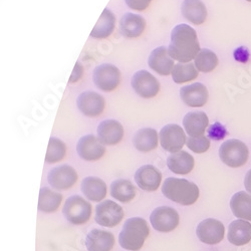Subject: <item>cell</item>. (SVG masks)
Returning a JSON list of instances; mask_svg holds the SVG:
<instances>
[{
	"mask_svg": "<svg viewBox=\"0 0 251 251\" xmlns=\"http://www.w3.org/2000/svg\"><path fill=\"white\" fill-rule=\"evenodd\" d=\"M172 78L177 85H182L196 79L199 75V71L196 69L194 62H187V64H181L178 62L175 65L172 71Z\"/></svg>",
	"mask_w": 251,
	"mask_h": 251,
	"instance_id": "cell-31",
	"label": "cell"
},
{
	"mask_svg": "<svg viewBox=\"0 0 251 251\" xmlns=\"http://www.w3.org/2000/svg\"><path fill=\"white\" fill-rule=\"evenodd\" d=\"M98 137L103 145L115 146L119 144L125 135L123 125L117 120H104L98 126Z\"/></svg>",
	"mask_w": 251,
	"mask_h": 251,
	"instance_id": "cell-17",
	"label": "cell"
},
{
	"mask_svg": "<svg viewBox=\"0 0 251 251\" xmlns=\"http://www.w3.org/2000/svg\"><path fill=\"white\" fill-rule=\"evenodd\" d=\"M230 208L235 217L251 221V195L244 191L235 193L230 200Z\"/></svg>",
	"mask_w": 251,
	"mask_h": 251,
	"instance_id": "cell-28",
	"label": "cell"
},
{
	"mask_svg": "<svg viewBox=\"0 0 251 251\" xmlns=\"http://www.w3.org/2000/svg\"><path fill=\"white\" fill-rule=\"evenodd\" d=\"M162 148L171 154L182 151L187 142L185 130L177 124L166 125L159 133Z\"/></svg>",
	"mask_w": 251,
	"mask_h": 251,
	"instance_id": "cell-6",
	"label": "cell"
},
{
	"mask_svg": "<svg viewBox=\"0 0 251 251\" xmlns=\"http://www.w3.org/2000/svg\"><path fill=\"white\" fill-rule=\"evenodd\" d=\"M225 129L219 123H216L213 126H211L210 129L208 131V136L214 140H221L225 136Z\"/></svg>",
	"mask_w": 251,
	"mask_h": 251,
	"instance_id": "cell-36",
	"label": "cell"
},
{
	"mask_svg": "<svg viewBox=\"0 0 251 251\" xmlns=\"http://www.w3.org/2000/svg\"><path fill=\"white\" fill-rule=\"evenodd\" d=\"M66 219L74 225L87 223L92 216V204L78 195L70 197L62 209Z\"/></svg>",
	"mask_w": 251,
	"mask_h": 251,
	"instance_id": "cell-5",
	"label": "cell"
},
{
	"mask_svg": "<svg viewBox=\"0 0 251 251\" xmlns=\"http://www.w3.org/2000/svg\"><path fill=\"white\" fill-rule=\"evenodd\" d=\"M116 16L109 9L104 8L100 16L98 23L91 32V36L97 39H102L109 37L115 30Z\"/></svg>",
	"mask_w": 251,
	"mask_h": 251,
	"instance_id": "cell-27",
	"label": "cell"
},
{
	"mask_svg": "<svg viewBox=\"0 0 251 251\" xmlns=\"http://www.w3.org/2000/svg\"><path fill=\"white\" fill-rule=\"evenodd\" d=\"M159 141V134L155 129L143 128L135 134L133 144L138 151L149 153L158 147Z\"/></svg>",
	"mask_w": 251,
	"mask_h": 251,
	"instance_id": "cell-26",
	"label": "cell"
},
{
	"mask_svg": "<svg viewBox=\"0 0 251 251\" xmlns=\"http://www.w3.org/2000/svg\"><path fill=\"white\" fill-rule=\"evenodd\" d=\"M246 1H248V2H251V0H246Z\"/></svg>",
	"mask_w": 251,
	"mask_h": 251,
	"instance_id": "cell-39",
	"label": "cell"
},
{
	"mask_svg": "<svg viewBox=\"0 0 251 251\" xmlns=\"http://www.w3.org/2000/svg\"><path fill=\"white\" fill-rule=\"evenodd\" d=\"M147 23L143 16L135 13H126L120 22V28L124 36L128 38H136L142 35Z\"/></svg>",
	"mask_w": 251,
	"mask_h": 251,
	"instance_id": "cell-22",
	"label": "cell"
},
{
	"mask_svg": "<svg viewBox=\"0 0 251 251\" xmlns=\"http://www.w3.org/2000/svg\"><path fill=\"white\" fill-rule=\"evenodd\" d=\"M125 1L126 4L133 10L145 11L150 6L152 0H125Z\"/></svg>",
	"mask_w": 251,
	"mask_h": 251,
	"instance_id": "cell-35",
	"label": "cell"
},
{
	"mask_svg": "<svg viewBox=\"0 0 251 251\" xmlns=\"http://www.w3.org/2000/svg\"><path fill=\"white\" fill-rule=\"evenodd\" d=\"M218 64L219 59L216 53L208 49L201 50L194 59L196 69L204 74L213 72L218 67Z\"/></svg>",
	"mask_w": 251,
	"mask_h": 251,
	"instance_id": "cell-32",
	"label": "cell"
},
{
	"mask_svg": "<svg viewBox=\"0 0 251 251\" xmlns=\"http://www.w3.org/2000/svg\"><path fill=\"white\" fill-rule=\"evenodd\" d=\"M111 196L122 203H129L136 196V188L131 181L119 179L111 184Z\"/></svg>",
	"mask_w": 251,
	"mask_h": 251,
	"instance_id": "cell-29",
	"label": "cell"
},
{
	"mask_svg": "<svg viewBox=\"0 0 251 251\" xmlns=\"http://www.w3.org/2000/svg\"><path fill=\"white\" fill-rule=\"evenodd\" d=\"M79 112L86 117L97 118L106 108V100L100 94L92 91L81 93L76 100Z\"/></svg>",
	"mask_w": 251,
	"mask_h": 251,
	"instance_id": "cell-14",
	"label": "cell"
},
{
	"mask_svg": "<svg viewBox=\"0 0 251 251\" xmlns=\"http://www.w3.org/2000/svg\"><path fill=\"white\" fill-rule=\"evenodd\" d=\"M94 82L102 92H114L121 82V72L112 64H101L94 71Z\"/></svg>",
	"mask_w": 251,
	"mask_h": 251,
	"instance_id": "cell-7",
	"label": "cell"
},
{
	"mask_svg": "<svg viewBox=\"0 0 251 251\" xmlns=\"http://www.w3.org/2000/svg\"><path fill=\"white\" fill-rule=\"evenodd\" d=\"M78 156L85 161L94 162L101 159L106 153V147L95 135H86L81 137L76 145Z\"/></svg>",
	"mask_w": 251,
	"mask_h": 251,
	"instance_id": "cell-13",
	"label": "cell"
},
{
	"mask_svg": "<svg viewBox=\"0 0 251 251\" xmlns=\"http://www.w3.org/2000/svg\"><path fill=\"white\" fill-rule=\"evenodd\" d=\"M67 146L60 139L51 137L49 142L46 162L48 164H54L60 162L66 157Z\"/></svg>",
	"mask_w": 251,
	"mask_h": 251,
	"instance_id": "cell-33",
	"label": "cell"
},
{
	"mask_svg": "<svg viewBox=\"0 0 251 251\" xmlns=\"http://www.w3.org/2000/svg\"><path fill=\"white\" fill-rule=\"evenodd\" d=\"M135 181L142 190L154 192L160 187L162 181L161 172L153 165H144L135 174Z\"/></svg>",
	"mask_w": 251,
	"mask_h": 251,
	"instance_id": "cell-18",
	"label": "cell"
},
{
	"mask_svg": "<svg viewBox=\"0 0 251 251\" xmlns=\"http://www.w3.org/2000/svg\"><path fill=\"white\" fill-rule=\"evenodd\" d=\"M114 245V234L101 229H93L86 239V246L89 251H111Z\"/></svg>",
	"mask_w": 251,
	"mask_h": 251,
	"instance_id": "cell-19",
	"label": "cell"
},
{
	"mask_svg": "<svg viewBox=\"0 0 251 251\" xmlns=\"http://www.w3.org/2000/svg\"><path fill=\"white\" fill-rule=\"evenodd\" d=\"M187 147L196 154H203L210 148V140L206 136L189 137L186 142Z\"/></svg>",
	"mask_w": 251,
	"mask_h": 251,
	"instance_id": "cell-34",
	"label": "cell"
},
{
	"mask_svg": "<svg viewBox=\"0 0 251 251\" xmlns=\"http://www.w3.org/2000/svg\"><path fill=\"white\" fill-rule=\"evenodd\" d=\"M82 75H83V67L79 64V62H75L74 71H73V73L71 75V77L69 79V82L70 83L77 82L81 78Z\"/></svg>",
	"mask_w": 251,
	"mask_h": 251,
	"instance_id": "cell-37",
	"label": "cell"
},
{
	"mask_svg": "<svg viewBox=\"0 0 251 251\" xmlns=\"http://www.w3.org/2000/svg\"><path fill=\"white\" fill-rule=\"evenodd\" d=\"M228 240L235 246H243L251 240V224L243 219L232 221L228 227Z\"/></svg>",
	"mask_w": 251,
	"mask_h": 251,
	"instance_id": "cell-24",
	"label": "cell"
},
{
	"mask_svg": "<svg viewBox=\"0 0 251 251\" xmlns=\"http://www.w3.org/2000/svg\"><path fill=\"white\" fill-rule=\"evenodd\" d=\"M209 126V119L204 112H190L183 119V128L189 137L203 136Z\"/></svg>",
	"mask_w": 251,
	"mask_h": 251,
	"instance_id": "cell-20",
	"label": "cell"
},
{
	"mask_svg": "<svg viewBox=\"0 0 251 251\" xmlns=\"http://www.w3.org/2000/svg\"><path fill=\"white\" fill-rule=\"evenodd\" d=\"M184 18L194 25H203L207 19V8L202 0H184L181 5Z\"/></svg>",
	"mask_w": 251,
	"mask_h": 251,
	"instance_id": "cell-21",
	"label": "cell"
},
{
	"mask_svg": "<svg viewBox=\"0 0 251 251\" xmlns=\"http://www.w3.org/2000/svg\"><path fill=\"white\" fill-rule=\"evenodd\" d=\"M219 157L226 166L231 168H239L247 163L249 150L242 141L230 139L221 145L219 148Z\"/></svg>",
	"mask_w": 251,
	"mask_h": 251,
	"instance_id": "cell-4",
	"label": "cell"
},
{
	"mask_svg": "<svg viewBox=\"0 0 251 251\" xmlns=\"http://www.w3.org/2000/svg\"><path fill=\"white\" fill-rule=\"evenodd\" d=\"M62 195L52 191L50 188H43L39 192L38 210L44 213H53L59 208Z\"/></svg>",
	"mask_w": 251,
	"mask_h": 251,
	"instance_id": "cell-30",
	"label": "cell"
},
{
	"mask_svg": "<svg viewBox=\"0 0 251 251\" xmlns=\"http://www.w3.org/2000/svg\"><path fill=\"white\" fill-rule=\"evenodd\" d=\"M78 179L75 168L70 165H61L50 170L48 175L49 184L56 190H69L73 188Z\"/></svg>",
	"mask_w": 251,
	"mask_h": 251,
	"instance_id": "cell-12",
	"label": "cell"
},
{
	"mask_svg": "<svg viewBox=\"0 0 251 251\" xmlns=\"http://www.w3.org/2000/svg\"><path fill=\"white\" fill-rule=\"evenodd\" d=\"M195 165L194 158L185 151H180L171 154L167 158V166L175 174L187 175L189 174Z\"/></svg>",
	"mask_w": 251,
	"mask_h": 251,
	"instance_id": "cell-25",
	"label": "cell"
},
{
	"mask_svg": "<svg viewBox=\"0 0 251 251\" xmlns=\"http://www.w3.org/2000/svg\"><path fill=\"white\" fill-rule=\"evenodd\" d=\"M148 65L151 70L160 75H169L175 67V60L169 54L166 47H159L152 50L148 58Z\"/></svg>",
	"mask_w": 251,
	"mask_h": 251,
	"instance_id": "cell-15",
	"label": "cell"
},
{
	"mask_svg": "<svg viewBox=\"0 0 251 251\" xmlns=\"http://www.w3.org/2000/svg\"><path fill=\"white\" fill-rule=\"evenodd\" d=\"M162 193L166 198L183 206H190L196 203L200 194L199 188L195 183L174 177L165 180Z\"/></svg>",
	"mask_w": 251,
	"mask_h": 251,
	"instance_id": "cell-2",
	"label": "cell"
},
{
	"mask_svg": "<svg viewBox=\"0 0 251 251\" xmlns=\"http://www.w3.org/2000/svg\"><path fill=\"white\" fill-rule=\"evenodd\" d=\"M244 186H245V189L251 194V169L245 175Z\"/></svg>",
	"mask_w": 251,
	"mask_h": 251,
	"instance_id": "cell-38",
	"label": "cell"
},
{
	"mask_svg": "<svg viewBox=\"0 0 251 251\" xmlns=\"http://www.w3.org/2000/svg\"><path fill=\"white\" fill-rule=\"evenodd\" d=\"M200 50L197 32L193 27L181 24L173 28L168 51L174 60L181 64L191 62Z\"/></svg>",
	"mask_w": 251,
	"mask_h": 251,
	"instance_id": "cell-1",
	"label": "cell"
},
{
	"mask_svg": "<svg viewBox=\"0 0 251 251\" xmlns=\"http://www.w3.org/2000/svg\"><path fill=\"white\" fill-rule=\"evenodd\" d=\"M124 218L123 208L112 200L100 202L96 207V222L103 227H115Z\"/></svg>",
	"mask_w": 251,
	"mask_h": 251,
	"instance_id": "cell-10",
	"label": "cell"
},
{
	"mask_svg": "<svg viewBox=\"0 0 251 251\" xmlns=\"http://www.w3.org/2000/svg\"><path fill=\"white\" fill-rule=\"evenodd\" d=\"M81 192L89 200L100 202L107 196V184L99 177L89 176L81 182Z\"/></svg>",
	"mask_w": 251,
	"mask_h": 251,
	"instance_id": "cell-23",
	"label": "cell"
},
{
	"mask_svg": "<svg viewBox=\"0 0 251 251\" xmlns=\"http://www.w3.org/2000/svg\"><path fill=\"white\" fill-rule=\"evenodd\" d=\"M150 222L157 231L168 233L178 227L180 217L174 208L168 206H160L152 212L150 216Z\"/></svg>",
	"mask_w": 251,
	"mask_h": 251,
	"instance_id": "cell-8",
	"label": "cell"
},
{
	"mask_svg": "<svg viewBox=\"0 0 251 251\" xmlns=\"http://www.w3.org/2000/svg\"><path fill=\"white\" fill-rule=\"evenodd\" d=\"M131 85L136 94L143 99H153L160 92L159 80L145 70L139 71L133 75Z\"/></svg>",
	"mask_w": 251,
	"mask_h": 251,
	"instance_id": "cell-9",
	"label": "cell"
},
{
	"mask_svg": "<svg viewBox=\"0 0 251 251\" xmlns=\"http://www.w3.org/2000/svg\"><path fill=\"white\" fill-rule=\"evenodd\" d=\"M150 235L148 222L141 217H133L125 222L119 235L120 245L130 251H139Z\"/></svg>",
	"mask_w": 251,
	"mask_h": 251,
	"instance_id": "cell-3",
	"label": "cell"
},
{
	"mask_svg": "<svg viewBox=\"0 0 251 251\" xmlns=\"http://www.w3.org/2000/svg\"><path fill=\"white\" fill-rule=\"evenodd\" d=\"M196 234L201 242L208 245H215L223 240L225 227L219 220L207 218L198 224Z\"/></svg>",
	"mask_w": 251,
	"mask_h": 251,
	"instance_id": "cell-11",
	"label": "cell"
},
{
	"mask_svg": "<svg viewBox=\"0 0 251 251\" xmlns=\"http://www.w3.org/2000/svg\"><path fill=\"white\" fill-rule=\"evenodd\" d=\"M180 98L190 108L204 107L208 101L209 94L207 88L201 82H194L180 90Z\"/></svg>",
	"mask_w": 251,
	"mask_h": 251,
	"instance_id": "cell-16",
	"label": "cell"
}]
</instances>
